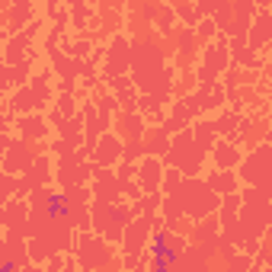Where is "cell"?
Instances as JSON below:
<instances>
[{"label":"cell","instance_id":"cell-1","mask_svg":"<svg viewBox=\"0 0 272 272\" xmlns=\"http://www.w3.org/2000/svg\"><path fill=\"white\" fill-rule=\"evenodd\" d=\"M64 202H61V195H51V202H48V218H54V215H64Z\"/></svg>","mask_w":272,"mask_h":272}]
</instances>
